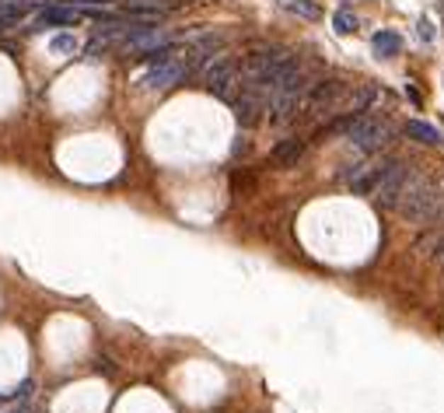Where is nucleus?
<instances>
[{
  "label": "nucleus",
  "mask_w": 444,
  "mask_h": 413,
  "mask_svg": "<svg viewBox=\"0 0 444 413\" xmlns=\"http://www.w3.org/2000/svg\"><path fill=\"white\" fill-rule=\"evenodd\" d=\"M420 39H427V43L434 39V28H431V21H427V18H420Z\"/></svg>",
  "instance_id": "nucleus-14"
},
{
  "label": "nucleus",
  "mask_w": 444,
  "mask_h": 413,
  "mask_svg": "<svg viewBox=\"0 0 444 413\" xmlns=\"http://www.w3.org/2000/svg\"><path fill=\"white\" fill-rule=\"evenodd\" d=\"M186 74H189V60H186V50H182L178 57L165 60V63H151V70L140 77V84H144V88H151V91H161V88L178 84Z\"/></svg>",
  "instance_id": "nucleus-5"
},
{
  "label": "nucleus",
  "mask_w": 444,
  "mask_h": 413,
  "mask_svg": "<svg viewBox=\"0 0 444 413\" xmlns=\"http://www.w3.org/2000/svg\"><path fill=\"white\" fill-rule=\"evenodd\" d=\"M406 133H409L413 140H420V144H431V147H441L444 144L441 130L431 126V123H423V119H409V123H406Z\"/></svg>",
  "instance_id": "nucleus-9"
},
{
  "label": "nucleus",
  "mask_w": 444,
  "mask_h": 413,
  "mask_svg": "<svg viewBox=\"0 0 444 413\" xmlns=\"http://www.w3.org/2000/svg\"><path fill=\"white\" fill-rule=\"evenodd\" d=\"M266 113V95L263 91H252V88H241V95L234 98V116L241 126H256Z\"/></svg>",
  "instance_id": "nucleus-6"
},
{
  "label": "nucleus",
  "mask_w": 444,
  "mask_h": 413,
  "mask_svg": "<svg viewBox=\"0 0 444 413\" xmlns=\"http://www.w3.org/2000/svg\"><path fill=\"white\" fill-rule=\"evenodd\" d=\"M444 249V232H427V235L420 238V245H416V252H423V256H441Z\"/></svg>",
  "instance_id": "nucleus-10"
},
{
  "label": "nucleus",
  "mask_w": 444,
  "mask_h": 413,
  "mask_svg": "<svg viewBox=\"0 0 444 413\" xmlns=\"http://www.w3.org/2000/svg\"><path fill=\"white\" fill-rule=\"evenodd\" d=\"M333 28L339 32V35H353V32H357V14H353V11H336Z\"/></svg>",
  "instance_id": "nucleus-12"
},
{
  "label": "nucleus",
  "mask_w": 444,
  "mask_h": 413,
  "mask_svg": "<svg viewBox=\"0 0 444 413\" xmlns=\"http://www.w3.org/2000/svg\"><path fill=\"white\" fill-rule=\"evenodd\" d=\"M392 210H399V217H406V221H438L441 186L423 172H413L402 182V193H399Z\"/></svg>",
  "instance_id": "nucleus-1"
},
{
  "label": "nucleus",
  "mask_w": 444,
  "mask_h": 413,
  "mask_svg": "<svg viewBox=\"0 0 444 413\" xmlns=\"http://www.w3.org/2000/svg\"><path fill=\"white\" fill-rule=\"evenodd\" d=\"M203 81H207V91L210 95H217V98H234V91L241 88V70H238V63L231 57H217L207 63V74H203Z\"/></svg>",
  "instance_id": "nucleus-3"
},
{
  "label": "nucleus",
  "mask_w": 444,
  "mask_h": 413,
  "mask_svg": "<svg viewBox=\"0 0 444 413\" xmlns=\"http://www.w3.org/2000/svg\"><path fill=\"white\" fill-rule=\"evenodd\" d=\"M304 151H308L304 137H287V140H280L277 147H273V162L277 165H297L304 158Z\"/></svg>",
  "instance_id": "nucleus-7"
},
{
  "label": "nucleus",
  "mask_w": 444,
  "mask_h": 413,
  "mask_svg": "<svg viewBox=\"0 0 444 413\" xmlns=\"http://www.w3.org/2000/svg\"><path fill=\"white\" fill-rule=\"evenodd\" d=\"M294 14H301V18H308V21H319L322 18V11H319V4L315 0H283Z\"/></svg>",
  "instance_id": "nucleus-11"
},
{
  "label": "nucleus",
  "mask_w": 444,
  "mask_h": 413,
  "mask_svg": "<svg viewBox=\"0 0 444 413\" xmlns=\"http://www.w3.org/2000/svg\"><path fill=\"white\" fill-rule=\"evenodd\" d=\"M438 259H441V266H444V249H441V256H438Z\"/></svg>",
  "instance_id": "nucleus-16"
},
{
  "label": "nucleus",
  "mask_w": 444,
  "mask_h": 413,
  "mask_svg": "<svg viewBox=\"0 0 444 413\" xmlns=\"http://www.w3.org/2000/svg\"><path fill=\"white\" fill-rule=\"evenodd\" d=\"M7 413H28V407H18V410H7Z\"/></svg>",
  "instance_id": "nucleus-15"
},
{
  "label": "nucleus",
  "mask_w": 444,
  "mask_h": 413,
  "mask_svg": "<svg viewBox=\"0 0 444 413\" xmlns=\"http://www.w3.org/2000/svg\"><path fill=\"white\" fill-rule=\"evenodd\" d=\"M413 176V165L409 162H402V158H382V165H378V182H375V200L392 210L395 207V200H399V193H402V182Z\"/></svg>",
  "instance_id": "nucleus-2"
},
{
  "label": "nucleus",
  "mask_w": 444,
  "mask_h": 413,
  "mask_svg": "<svg viewBox=\"0 0 444 413\" xmlns=\"http://www.w3.org/2000/svg\"><path fill=\"white\" fill-rule=\"evenodd\" d=\"M53 50L56 53H74V50H77V39H74V35H56Z\"/></svg>",
  "instance_id": "nucleus-13"
},
{
  "label": "nucleus",
  "mask_w": 444,
  "mask_h": 413,
  "mask_svg": "<svg viewBox=\"0 0 444 413\" xmlns=\"http://www.w3.org/2000/svg\"><path fill=\"white\" fill-rule=\"evenodd\" d=\"M343 91H346V84L343 81H319V84H312V91L304 95V109H301V116L304 119H319L322 113H333L336 102L343 98Z\"/></svg>",
  "instance_id": "nucleus-4"
},
{
  "label": "nucleus",
  "mask_w": 444,
  "mask_h": 413,
  "mask_svg": "<svg viewBox=\"0 0 444 413\" xmlns=\"http://www.w3.org/2000/svg\"><path fill=\"white\" fill-rule=\"evenodd\" d=\"M399 50H402V35H399V32H392V28H382V32L371 39V53H375L378 60L399 57Z\"/></svg>",
  "instance_id": "nucleus-8"
}]
</instances>
